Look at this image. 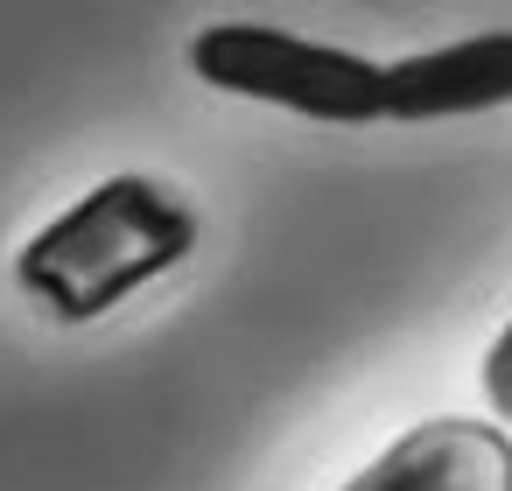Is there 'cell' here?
<instances>
[{"mask_svg": "<svg viewBox=\"0 0 512 491\" xmlns=\"http://www.w3.org/2000/svg\"><path fill=\"white\" fill-rule=\"evenodd\" d=\"M190 253H197V211L176 190H162L155 176H106L92 197H78L22 246L15 281L57 323H99Z\"/></svg>", "mask_w": 512, "mask_h": 491, "instance_id": "6da1fadb", "label": "cell"}, {"mask_svg": "<svg viewBox=\"0 0 512 491\" xmlns=\"http://www.w3.org/2000/svg\"><path fill=\"white\" fill-rule=\"evenodd\" d=\"M190 71L211 92H239L260 106H288L330 127H365L379 120L386 99V64H365L358 50L337 43H309L288 29H260V22H218L190 43Z\"/></svg>", "mask_w": 512, "mask_h": 491, "instance_id": "7a4b0ae2", "label": "cell"}, {"mask_svg": "<svg viewBox=\"0 0 512 491\" xmlns=\"http://www.w3.org/2000/svg\"><path fill=\"white\" fill-rule=\"evenodd\" d=\"M344 491H512V435L491 421H421L379 449Z\"/></svg>", "mask_w": 512, "mask_h": 491, "instance_id": "3957f363", "label": "cell"}, {"mask_svg": "<svg viewBox=\"0 0 512 491\" xmlns=\"http://www.w3.org/2000/svg\"><path fill=\"white\" fill-rule=\"evenodd\" d=\"M505 99H512V29H484L421 50L407 64H386L379 120H449V113H491Z\"/></svg>", "mask_w": 512, "mask_h": 491, "instance_id": "277c9868", "label": "cell"}, {"mask_svg": "<svg viewBox=\"0 0 512 491\" xmlns=\"http://www.w3.org/2000/svg\"><path fill=\"white\" fill-rule=\"evenodd\" d=\"M484 400L498 407V421H512V323L491 337V351H484Z\"/></svg>", "mask_w": 512, "mask_h": 491, "instance_id": "5b68a950", "label": "cell"}]
</instances>
